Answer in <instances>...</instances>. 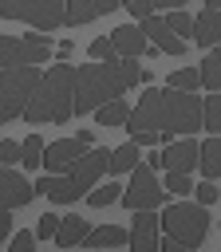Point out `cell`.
Returning a JSON list of instances; mask_svg holds the SVG:
<instances>
[{"label":"cell","mask_w":221,"mask_h":252,"mask_svg":"<svg viewBox=\"0 0 221 252\" xmlns=\"http://www.w3.org/2000/svg\"><path fill=\"white\" fill-rule=\"evenodd\" d=\"M138 32L146 35V43H154V47H158V51H166V55H182V51H185V39H178V35L162 24V16H158V12L142 16V20H138Z\"/></svg>","instance_id":"obj_11"},{"label":"cell","mask_w":221,"mask_h":252,"mask_svg":"<svg viewBox=\"0 0 221 252\" xmlns=\"http://www.w3.org/2000/svg\"><path fill=\"white\" fill-rule=\"evenodd\" d=\"M110 12H118V0H63V24L67 28L91 24V20L110 16Z\"/></svg>","instance_id":"obj_14"},{"label":"cell","mask_w":221,"mask_h":252,"mask_svg":"<svg viewBox=\"0 0 221 252\" xmlns=\"http://www.w3.org/2000/svg\"><path fill=\"white\" fill-rule=\"evenodd\" d=\"M158 165H162V169H170V173H193V169H197V138L166 142V150H162Z\"/></svg>","instance_id":"obj_10"},{"label":"cell","mask_w":221,"mask_h":252,"mask_svg":"<svg viewBox=\"0 0 221 252\" xmlns=\"http://www.w3.org/2000/svg\"><path fill=\"white\" fill-rule=\"evenodd\" d=\"M55 228H59V217H55V213H43L39 224H36V240H51Z\"/></svg>","instance_id":"obj_30"},{"label":"cell","mask_w":221,"mask_h":252,"mask_svg":"<svg viewBox=\"0 0 221 252\" xmlns=\"http://www.w3.org/2000/svg\"><path fill=\"white\" fill-rule=\"evenodd\" d=\"M189 39L201 43V47H217V39H221V12L201 8V12L193 16V35H189Z\"/></svg>","instance_id":"obj_17"},{"label":"cell","mask_w":221,"mask_h":252,"mask_svg":"<svg viewBox=\"0 0 221 252\" xmlns=\"http://www.w3.org/2000/svg\"><path fill=\"white\" fill-rule=\"evenodd\" d=\"M32 197H36V189H32V181L24 177V173H16V169H0V209H20V205H32Z\"/></svg>","instance_id":"obj_13"},{"label":"cell","mask_w":221,"mask_h":252,"mask_svg":"<svg viewBox=\"0 0 221 252\" xmlns=\"http://www.w3.org/2000/svg\"><path fill=\"white\" fill-rule=\"evenodd\" d=\"M36 244H39V240H36V232H16L8 252H36Z\"/></svg>","instance_id":"obj_34"},{"label":"cell","mask_w":221,"mask_h":252,"mask_svg":"<svg viewBox=\"0 0 221 252\" xmlns=\"http://www.w3.org/2000/svg\"><path fill=\"white\" fill-rule=\"evenodd\" d=\"M138 165V146L134 142H122L118 150H110V158H107V173H126V169H134Z\"/></svg>","instance_id":"obj_23"},{"label":"cell","mask_w":221,"mask_h":252,"mask_svg":"<svg viewBox=\"0 0 221 252\" xmlns=\"http://www.w3.org/2000/svg\"><path fill=\"white\" fill-rule=\"evenodd\" d=\"M162 138H166L162 130H134V134H130V142H134L138 150H142V146H158Z\"/></svg>","instance_id":"obj_32"},{"label":"cell","mask_w":221,"mask_h":252,"mask_svg":"<svg viewBox=\"0 0 221 252\" xmlns=\"http://www.w3.org/2000/svg\"><path fill=\"white\" fill-rule=\"evenodd\" d=\"M91 114H95V122H99V126H122V122H126V114H130V106H126V98L118 94V98H110V102L95 106Z\"/></svg>","instance_id":"obj_22"},{"label":"cell","mask_w":221,"mask_h":252,"mask_svg":"<svg viewBox=\"0 0 221 252\" xmlns=\"http://www.w3.org/2000/svg\"><path fill=\"white\" fill-rule=\"evenodd\" d=\"M75 138H79V142H83V146H91V142H95V130H91V126H83V130H79V134H75Z\"/></svg>","instance_id":"obj_40"},{"label":"cell","mask_w":221,"mask_h":252,"mask_svg":"<svg viewBox=\"0 0 221 252\" xmlns=\"http://www.w3.org/2000/svg\"><path fill=\"white\" fill-rule=\"evenodd\" d=\"M158 252H193V248H182V244H174V240L166 236V240H158Z\"/></svg>","instance_id":"obj_37"},{"label":"cell","mask_w":221,"mask_h":252,"mask_svg":"<svg viewBox=\"0 0 221 252\" xmlns=\"http://www.w3.org/2000/svg\"><path fill=\"white\" fill-rule=\"evenodd\" d=\"M205 8H213V12H221V0H205Z\"/></svg>","instance_id":"obj_41"},{"label":"cell","mask_w":221,"mask_h":252,"mask_svg":"<svg viewBox=\"0 0 221 252\" xmlns=\"http://www.w3.org/2000/svg\"><path fill=\"white\" fill-rule=\"evenodd\" d=\"M150 4H154V12H158V8H166V12H170V8H182L185 0H150Z\"/></svg>","instance_id":"obj_38"},{"label":"cell","mask_w":221,"mask_h":252,"mask_svg":"<svg viewBox=\"0 0 221 252\" xmlns=\"http://www.w3.org/2000/svg\"><path fill=\"white\" fill-rule=\"evenodd\" d=\"M0 169H4V165H0Z\"/></svg>","instance_id":"obj_44"},{"label":"cell","mask_w":221,"mask_h":252,"mask_svg":"<svg viewBox=\"0 0 221 252\" xmlns=\"http://www.w3.org/2000/svg\"><path fill=\"white\" fill-rule=\"evenodd\" d=\"M4 122H8V114H4V102H0V126H4Z\"/></svg>","instance_id":"obj_42"},{"label":"cell","mask_w":221,"mask_h":252,"mask_svg":"<svg viewBox=\"0 0 221 252\" xmlns=\"http://www.w3.org/2000/svg\"><path fill=\"white\" fill-rule=\"evenodd\" d=\"M162 24H166L178 39H189V35H193V16H189L185 8H170V16H162Z\"/></svg>","instance_id":"obj_24"},{"label":"cell","mask_w":221,"mask_h":252,"mask_svg":"<svg viewBox=\"0 0 221 252\" xmlns=\"http://www.w3.org/2000/svg\"><path fill=\"white\" fill-rule=\"evenodd\" d=\"M118 201H122L130 213H138V209H158V205H166V189L158 185V173H154L150 165H134V169H130V185L118 193Z\"/></svg>","instance_id":"obj_6"},{"label":"cell","mask_w":221,"mask_h":252,"mask_svg":"<svg viewBox=\"0 0 221 252\" xmlns=\"http://www.w3.org/2000/svg\"><path fill=\"white\" fill-rule=\"evenodd\" d=\"M166 83L174 91H197V67H178V71H170Z\"/></svg>","instance_id":"obj_26"},{"label":"cell","mask_w":221,"mask_h":252,"mask_svg":"<svg viewBox=\"0 0 221 252\" xmlns=\"http://www.w3.org/2000/svg\"><path fill=\"white\" fill-rule=\"evenodd\" d=\"M83 150H87V146H83L79 138H59V142H43V161H39V165H43L47 173H67V169H71V161H75V158H79Z\"/></svg>","instance_id":"obj_12"},{"label":"cell","mask_w":221,"mask_h":252,"mask_svg":"<svg viewBox=\"0 0 221 252\" xmlns=\"http://www.w3.org/2000/svg\"><path fill=\"white\" fill-rule=\"evenodd\" d=\"M79 244H83V248H91V252L122 248V244H126V228H118V224H99V228H87Z\"/></svg>","instance_id":"obj_16"},{"label":"cell","mask_w":221,"mask_h":252,"mask_svg":"<svg viewBox=\"0 0 221 252\" xmlns=\"http://www.w3.org/2000/svg\"><path fill=\"white\" fill-rule=\"evenodd\" d=\"M71 114H75V67L59 59L47 71H39V83L28 106L20 110V118L28 126H39V122H67Z\"/></svg>","instance_id":"obj_1"},{"label":"cell","mask_w":221,"mask_h":252,"mask_svg":"<svg viewBox=\"0 0 221 252\" xmlns=\"http://www.w3.org/2000/svg\"><path fill=\"white\" fill-rule=\"evenodd\" d=\"M201 130L205 134H221V91H205V98H201Z\"/></svg>","instance_id":"obj_21"},{"label":"cell","mask_w":221,"mask_h":252,"mask_svg":"<svg viewBox=\"0 0 221 252\" xmlns=\"http://www.w3.org/2000/svg\"><path fill=\"white\" fill-rule=\"evenodd\" d=\"M63 252H71V248H63Z\"/></svg>","instance_id":"obj_43"},{"label":"cell","mask_w":221,"mask_h":252,"mask_svg":"<svg viewBox=\"0 0 221 252\" xmlns=\"http://www.w3.org/2000/svg\"><path fill=\"white\" fill-rule=\"evenodd\" d=\"M0 16L32 24L36 32H55L63 24V0H0Z\"/></svg>","instance_id":"obj_4"},{"label":"cell","mask_w":221,"mask_h":252,"mask_svg":"<svg viewBox=\"0 0 221 252\" xmlns=\"http://www.w3.org/2000/svg\"><path fill=\"white\" fill-rule=\"evenodd\" d=\"M107 39H110V47H114V55H118V59H122V55L142 59V55H146V47H150V43H146V35L138 32V24H122V28H114Z\"/></svg>","instance_id":"obj_15"},{"label":"cell","mask_w":221,"mask_h":252,"mask_svg":"<svg viewBox=\"0 0 221 252\" xmlns=\"http://www.w3.org/2000/svg\"><path fill=\"white\" fill-rule=\"evenodd\" d=\"M193 197H197V205L209 209V205L217 201V185H213V181H201V185H193Z\"/></svg>","instance_id":"obj_33"},{"label":"cell","mask_w":221,"mask_h":252,"mask_svg":"<svg viewBox=\"0 0 221 252\" xmlns=\"http://www.w3.org/2000/svg\"><path fill=\"white\" fill-rule=\"evenodd\" d=\"M162 189H166V193H174V197H185V193H193V181H189V173H170V169H166Z\"/></svg>","instance_id":"obj_28"},{"label":"cell","mask_w":221,"mask_h":252,"mask_svg":"<svg viewBox=\"0 0 221 252\" xmlns=\"http://www.w3.org/2000/svg\"><path fill=\"white\" fill-rule=\"evenodd\" d=\"M16 161H20V142L0 138V165H16Z\"/></svg>","instance_id":"obj_31"},{"label":"cell","mask_w":221,"mask_h":252,"mask_svg":"<svg viewBox=\"0 0 221 252\" xmlns=\"http://www.w3.org/2000/svg\"><path fill=\"white\" fill-rule=\"evenodd\" d=\"M71 51H75V43H71V39H63V43H59V47H55V55H59V59H67V55H71Z\"/></svg>","instance_id":"obj_39"},{"label":"cell","mask_w":221,"mask_h":252,"mask_svg":"<svg viewBox=\"0 0 221 252\" xmlns=\"http://www.w3.org/2000/svg\"><path fill=\"white\" fill-rule=\"evenodd\" d=\"M39 161H43V138H39V134H28V138L20 142V165L39 169Z\"/></svg>","instance_id":"obj_25"},{"label":"cell","mask_w":221,"mask_h":252,"mask_svg":"<svg viewBox=\"0 0 221 252\" xmlns=\"http://www.w3.org/2000/svg\"><path fill=\"white\" fill-rule=\"evenodd\" d=\"M83 232H87V220H83V217H63L51 240H55V248L63 252V248H75V244L83 240Z\"/></svg>","instance_id":"obj_20"},{"label":"cell","mask_w":221,"mask_h":252,"mask_svg":"<svg viewBox=\"0 0 221 252\" xmlns=\"http://www.w3.org/2000/svg\"><path fill=\"white\" fill-rule=\"evenodd\" d=\"M118 8H126V12H130V16H138V20L154 12V4H150V0H118Z\"/></svg>","instance_id":"obj_35"},{"label":"cell","mask_w":221,"mask_h":252,"mask_svg":"<svg viewBox=\"0 0 221 252\" xmlns=\"http://www.w3.org/2000/svg\"><path fill=\"white\" fill-rule=\"evenodd\" d=\"M87 51H91V59H99V63H114V59H118L107 35H99V39H91V47H87Z\"/></svg>","instance_id":"obj_29"},{"label":"cell","mask_w":221,"mask_h":252,"mask_svg":"<svg viewBox=\"0 0 221 252\" xmlns=\"http://www.w3.org/2000/svg\"><path fill=\"white\" fill-rule=\"evenodd\" d=\"M197 87L221 91V51H217V47L205 51V59H201V67H197Z\"/></svg>","instance_id":"obj_19"},{"label":"cell","mask_w":221,"mask_h":252,"mask_svg":"<svg viewBox=\"0 0 221 252\" xmlns=\"http://www.w3.org/2000/svg\"><path fill=\"white\" fill-rule=\"evenodd\" d=\"M162 232L182 248H197L209 236V209L205 205H185V201L166 205L162 209Z\"/></svg>","instance_id":"obj_3"},{"label":"cell","mask_w":221,"mask_h":252,"mask_svg":"<svg viewBox=\"0 0 221 252\" xmlns=\"http://www.w3.org/2000/svg\"><path fill=\"white\" fill-rule=\"evenodd\" d=\"M126 91L130 87H126V79L118 71V59L114 63L91 59V63L75 67V114H91L95 106H103V102H110V98H118Z\"/></svg>","instance_id":"obj_2"},{"label":"cell","mask_w":221,"mask_h":252,"mask_svg":"<svg viewBox=\"0 0 221 252\" xmlns=\"http://www.w3.org/2000/svg\"><path fill=\"white\" fill-rule=\"evenodd\" d=\"M107 158H110V150H103V146H87L75 161H71V169H67V185H71V201H79V197H87L91 189H95V181L107 173Z\"/></svg>","instance_id":"obj_7"},{"label":"cell","mask_w":221,"mask_h":252,"mask_svg":"<svg viewBox=\"0 0 221 252\" xmlns=\"http://www.w3.org/2000/svg\"><path fill=\"white\" fill-rule=\"evenodd\" d=\"M36 83H39V67H0V102H4L8 122L28 106Z\"/></svg>","instance_id":"obj_5"},{"label":"cell","mask_w":221,"mask_h":252,"mask_svg":"<svg viewBox=\"0 0 221 252\" xmlns=\"http://www.w3.org/2000/svg\"><path fill=\"white\" fill-rule=\"evenodd\" d=\"M197 169L205 181H217L221 173V134H209L205 142H197Z\"/></svg>","instance_id":"obj_18"},{"label":"cell","mask_w":221,"mask_h":252,"mask_svg":"<svg viewBox=\"0 0 221 252\" xmlns=\"http://www.w3.org/2000/svg\"><path fill=\"white\" fill-rule=\"evenodd\" d=\"M12 232V209H0V240Z\"/></svg>","instance_id":"obj_36"},{"label":"cell","mask_w":221,"mask_h":252,"mask_svg":"<svg viewBox=\"0 0 221 252\" xmlns=\"http://www.w3.org/2000/svg\"><path fill=\"white\" fill-rule=\"evenodd\" d=\"M126 248L130 252H158V213L154 209H138L126 232Z\"/></svg>","instance_id":"obj_9"},{"label":"cell","mask_w":221,"mask_h":252,"mask_svg":"<svg viewBox=\"0 0 221 252\" xmlns=\"http://www.w3.org/2000/svg\"><path fill=\"white\" fill-rule=\"evenodd\" d=\"M51 59V43H32L16 35H0V67H39Z\"/></svg>","instance_id":"obj_8"},{"label":"cell","mask_w":221,"mask_h":252,"mask_svg":"<svg viewBox=\"0 0 221 252\" xmlns=\"http://www.w3.org/2000/svg\"><path fill=\"white\" fill-rule=\"evenodd\" d=\"M118 193H122V185L107 181V185H99L95 193H87V201H91L95 209H107V205H114V201H118Z\"/></svg>","instance_id":"obj_27"}]
</instances>
